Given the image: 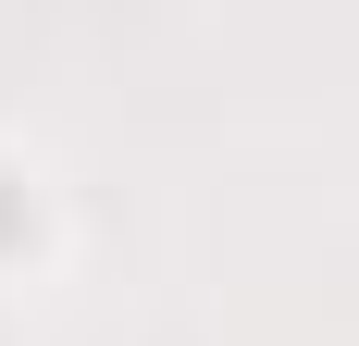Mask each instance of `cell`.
<instances>
[{
  "label": "cell",
  "mask_w": 359,
  "mask_h": 346,
  "mask_svg": "<svg viewBox=\"0 0 359 346\" xmlns=\"http://www.w3.org/2000/svg\"><path fill=\"white\" fill-rule=\"evenodd\" d=\"M37 247V198H25V173H0V260H25Z\"/></svg>",
  "instance_id": "cell-1"
}]
</instances>
